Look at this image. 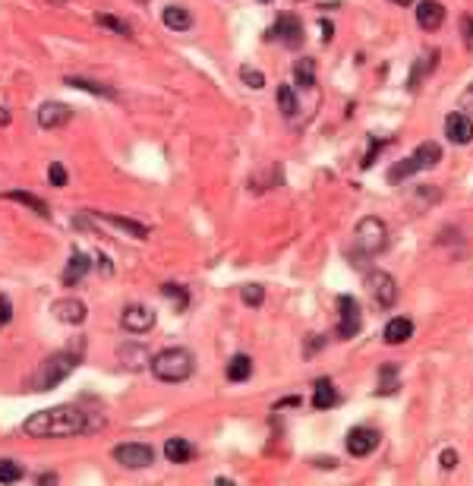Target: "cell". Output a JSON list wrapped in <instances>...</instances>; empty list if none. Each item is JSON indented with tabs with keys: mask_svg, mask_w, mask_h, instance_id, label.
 <instances>
[{
	"mask_svg": "<svg viewBox=\"0 0 473 486\" xmlns=\"http://www.w3.org/2000/svg\"><path fill=\"white\" fill-rule=\"evenodd\" d=\"M98 423L89 420L85 410H79L76 404H57V408H47L32 414L29 420L23 423V429L32 439H60V436H83L92 433Z\"/></svg>",
	"mask_w": 473,
	"mask_h": 486,
	"instance_id": "cell-1",
	"label": "cell"
},
{
	"mask_svg": "<svg viewBox=\"0 0 473 486\" xmlns=\"http://www.w3.org/2000/svg\"><path fill=\"white\" fill-rule=\"evenodd\" d=\"M152 373L158 376L161 382H186L193 376L196 363H193V354L186 348H164L148 360Z\"/></svg>",
	"mask_w": 473,
	"mask_h": 486,
	"instance_id": "cell-2",
	"label": "cell"
},
{
	"mask_svg": "<svg viewBox=\"0 0 473 486\" xmlns=\"http://www.w3.org/2000/svg\"><path fill=\"white\" fill-rule=\"evenodd\" d=\"M76 367H79V354H70V350L51 354L47 360H42V367L32 376V391H47V389L60 386Z\"/></svg>",
	"mask_w": 473,
	"mask_h": 486,
	"instance_id": "cell-3",
	"label": "cell"
},
{
	"mask_svg": "<svg viewBox=\"0 0 473 486\" xmlns=\"http://www.w3.org/2000/svg\"><path fill=\"white\" fill-rule=\"evenodd\" d=\"M388 247V225L376 215L360 218V225L354 227V249L360 256H376Z\"/></svg>",
	"mask_w": 473,
	"mask_h": 486,
	"instance_id": "cell-4",
	"label": "cell"
},
{
	"mask_svg": "<svg viewBox=\"0 0 473 486\" xmlns=\"http://www.w3.org/2000/svg\"><path fill=\"white\" fill-rule=\"evenodd\" d=\"M438 161H442V146H438V143H420V146H417V152L410 155L407 161H401V165L391 167L388 177H391V180L410 177V174H417V171H426V167H436Z\"/></svg>",
	"mask_w": 473,
	"mask_h": 486,
	"instance_id": "cell-5",
	"label": "cell"
},
{
	"mask_svg": "<svg viewBox=\"0 0 473 486\" xmlns=\"http://www.w3.org/2000/svg\"><path fill=\"white\" fill-rule=\"evenodd\" d=\"M114 461L126 470H145L155 464V449L145 442H124L114 449Z\"/></svg>",
	"mask_w": 473,
	"mask_h": 486,
	"instance_id": "cell-6",
	"label": "cell"
},
{
	"mask_svg": "<svg viewBox=\"0 0 473 486\" xmlns=\"http://www.w3.org/2000/svg\"><path fill=\"white\" fill-rule=\"evenodd\" d=\"M363 288H366V294L373 297L382 309L395 307L397 300V285L395 278H391L388 272H382V268H373V272H366V278H363Z\"/></svg>",
	"mask_w": 473,
	"mask_h": 486,
	"instance_id": "cell-7",
	"label": "cell"
},
{
	"mask_svg": "<svg viewBox=\"0 0 473 486\" xmlns=\"http://www.w3.org/2000/svg\"><path fill=\"white\" fill-rule=\"evenodd\" d=\"M155 322H158V316H155V309L145 307V303H130V307H124V313H120V326L130 335L152 332Z\"/></svg>",
	"mask_w": 473,
	"mask_h": 486,
	"instance_id": "cell-8",
	"label": "cell"
},
{
	"mask_svg": "<svg viewBox=\"0 0 473 486\" xmlns=\"http://www.w3.org/2000/svg\"><path fill=\"white\" fill-rule=\"evenodd\" d=\"M337 309H341V322H337V338H354L357 332H360L363 326V313H360V303L354 300V297L341 294L337 297Z\"/></svg>",
	"mask_w": 473,
	"mask_h": 486,
	"instance_id": "cell-9",
	"label": "cell"
},
{
	"mask_svg": "<svg viewBox=\"0 0 473 486\" xmlns=\"http://www.w3.org/2000/svg\"><path fill=\"white\" fill-rule=\"evenodd\" d=\"M268 35L278 38L284 48L297 51L303 45V23L297 16H290V13H284V16H278V23L272 25V32H268Z\"/></svg>",
	"mask_w": 473,
	"mask_h": 486,
	"instance_id": "cell-10",
	"label": "cell"
},
{
	"mask_svg": "<svg viewBox=\"0 0 473 486\" xmlns=\"http://www.w3.org/2000/svg\"><path fill=\"white\" fill-rule=\"evenodd\" d=\"M73 120V107L64 105V101H44L42 107H38V126L42 130H60V126H66Z\"/></svg>",
	"mask_w": 473,
	"mask_h": 486,
	"instance_id": "cell-11",
	"label": "cell"
},
{
	"mask_svg": "<svg viewBox=\"0 0 473 486\" xmlns=\"http://www.w3.org/2000/svg\"><path fill=\"white\" fill-rule=\"evenodd\" d=\"M378 436L376 429H369V427H354L347 433V451L354 458H366V455H373V451L378 449Z\"/></svg>",
	"mask_w": 473,
	"mask_h": 486,
	"instance_id": "cell-12",
	"label": "cell"
},
{
	"mask_svg": "<svg viewBox=\"0 0 473 486\" xmlns=\"http://www.w3.org/2000/svg\"><path fill=\"white\" fill-rule=\"evenodd\" d=\"M445 136L455 146H467L473 143V117H467L464 111H455L445 117Z\"/></svg>",
	"mask_w": 473,
	"mask_h": 486,
	"instance_id": "cell-13",
	"label": "cell"
},
{
	"mask_svg": "<svg viewBox=\"0 0 473 486\" xmlns=\"http://www.w3.org/2000/svg\"><path fill=\"white\" fill-rule=\"evenodd\" d=\"M51 313L57 316L60 322H66V326H83L89 309H85V303L76 300V297H64V300H54Z\"/></svg>",
	"mask_w": 473,
	"mask_h": 486,
	"instance_id": "cell-14",
	"label": "cell"
},
{
	"mask_svg": "<svg viewBox=\"0 0 473 486\" xmlns=\"http://www.w3.org/2000/svg\"><path fill=\"white\" fill-rule=\"evenodd\" d=\"M417 23H420L423 32L442 29V23H445V6L438 4V0H420V4H417Z\"/></svg>",
	"mask_w": 473,
	"mask_h": 486,
	"instance_id": "cell-15",
	"label": "cell"
},
{
	"mask_svg": "<svg viewBox=\"0 0 473 486\" xmlns=\"http://www.w3.org/2000/svg\"><path fill=\"white\" fill-rule=\"evenodd\" d=\"M89 268H92L89 256H85V253H73L70 262H66V268H64V285H66V288L79 285V281H83L85 275H89Z\"/></svg>",
	"mask_w": 473,
	"mask_h": 486,
	"instance_id": "cell-16",
	"label": "cell"
},
{
	"mask_svg": "<svg viewBox=\"0 0 473 486\" xmlns=\"http://www.w3.org/2000/svg\"><path fill=\"white\" fill-rule=\"evenodd\" d=\"M104 225H114V227H120L124 234H130V237H136V240H148L152 237V231H148L145 225H139V221H133V218H120V215H98Z\"/></svg>",
	"mask_w": 473,
	"mask_h": 486,
	"instance_id": "cell-17",
	"label": "cell"
},
{
	"mask_svg": "<svg viewBox=\"0 0 473 486\" xmlns=\"http://www.w3.org/2000/svg\"><path fill=\"white\" fill-rule=\"evenodd\" d=\"M161 23H164L171 32L193 29V16H189L186 6H164V13H161Z\"/></svg>",
	"mask_w": 473,
	"mask_h": 486,
	"instance_id": "cell-18",
	"label": "cell"
},
{
	"mask_svg": "<svg viewBox=\"0 0 473 486\" xmlns=\"http://www.w3.org/2000/svg\"><path fill=\"white\" fill-rule=\"evenodd\" d=\"M436 66H438V51L423 54V57L417 60V66H414V73H410V79H407V89L417 92V89H420V83H423V76H429V73L436 70Z\"/></svg>",
	"mask_w": 473,
	"mask_h": 486,
	"instance_id": "cell-19",
	"label": "cell"
},
{
	"mask_svg": "<svg viewBox=\"0 0 473 486\" xmlns=\"http://www.w3.org/2000/svg\"><path fill=\"white\" fill-rule=\"evenodd\" d=\"M410 335H414V322L404 319V316H395V319L385 326V344H404V341H410Z\"/></svg>",
	"mask_w": 473,
	"mask_h": 486,
	"instance_id": "cell-20",
	"label": "cell"
},
{
	"mask_svg": "<svg viewBox=\"0 0 473 486\" xmlns=\"http://www.w3.org/2000/svg\"><path fill=\"white\" fill-rule=\"evenodd\" d=\"M193 455H196V449L186 442V439L174 436V439H167V442H164V458L171 464H186Z\"/></svg>",
	"mask_w": 473,
	"mask_h": 486,
	"instance_id": "cell-21",
	"label": "cell"
},
{
	"mask_svg": "<svg viewBox=\"0 0 473 486\" xmlns=\"http://www.w3.org/2000/svg\"><path fill=\"white\" fill-rule=\"evenodd\" d=\"M64 83L70 85V89H76V92H89V95H98V98H111V101H117V92L107 89V85H101V83H92V79H83V76H66Z\"/></svg>",
	"mask_w": 473,
	"mask_h": 486,
	"instance_id": "cell-22",
	"label": "cell"
},
{
	"mask_svg": "<svg viewBox=\"0 0 473 486\" xmlns=\"http://www.w3.org/2000/svg\"><path fill=\"white\" fill-rule=\"evenodd\" d=\"M249 376H253V357L234 354L231 363H227V379H231V382H246Z\"/></svg>",
	"mask_w": 473,
	"mask_h": 486,
	"instance_id": "cell-23",
	"label": "cell"
},
{
	"mask_svg": "<svg viewBox=\"0 0 473 486\" xmlns=\"http://www.w3.org/2000/svg\"><path fill=\"white\" fill-rule=\"evenodd\" d=\"M4 199H13V202H23V206H29L35 215H42V218H47L51 215V208L44 206V199H38V196H32V193H25V190H10V193H4Z\"/></svg>",
	"mask_w": 473,
	"mask_h": 486,
	"instance_id": "cell-24",
	"label": "cell"
},
{
	"mask_svg": "<svg viewBox=\"0 0 473 486\" xmlns=\"http://www.w3.org/2000/svg\"><path fill=\"white\" fill-rule=\"evenodd\" d=\"M335 401H337V391H335V386H331V379H319V382H316V391H313V408L325 410V408H331Z\"/></svg>",
	"mask_w": 473,
	"mask_h": 486,
	"instance_id": "cell-25",
	"label": "cell"
},
{
	"mask_svg": "<svg viewBox=\"0 0 473 486\" xmlns=\"http://www.w3.org/2000/svg\"><path fill=\"white\" fill-rule=\"evenodd\" d=\"M95 23H98L101 29H111L114 35L133 38V29H130V23H126V19H117V16H114V13H98V16H95Z\"/></svg>",
	"mask_w": 473,
	"mask_h": 486,
	"instance_id": "cell-26",
	"label": "cell"
},
{
	"mask_svg": "<svg viewBox=\"0 0 473 486\" xmlns=\"http://www.w3.org/2000/svg\"><path fill=\"white\" fill-rule=\"evenodd\" d=\"M294 76H297V85H303V89H313V85H316V64L309 57L297 60Z\"/></svg>",
	"mask_w": 473,
	"mask_h": 486,
	"instance_id": "cell-27",
	"label": "cell"
},
{
	"mask_svg": "<svg viewBox=\"0 0 473 486\" xmlns=\"http://www.w3.org/2000/svg\"><path fill=\"white\" fill-rule=\"evenodd\" d=\"M161 294L167 297V300L177 307V313H184V309L189 307V294L184 285H174V281H167V285H161Z\"/></svg>",
	"mask_w": 473,
	"mask_h": 486,
	"instance_id": "cell-28",
	"label": "cell"
},
{
	"mask_svg": "<svg viewBox=\"0 0 473 486\" xmlns=\"http://www.w3.org/2000/svg\"><path fill=\"white\" fill-rule=\"evenodd\" d=\"M378 395H395L397 391V367L395 363H385L382 373H378Z\"/></svg>",
	"mask_w": 473,
	"mask_h": 486,
	"instance_id": "cell-29",
	"label": "cell"
},
{
	"mask_svg": "<svg viewBox=\"0 0 473 486\" xmlns=\"http://www.w3.org/2000/svg\"><path fill=\"white\" fill-rule=\"evenodd\" d=\"M120 360H124V367H130V369H142L152 357H148L145 348H120Z\"/></svg>",
	"mask_w": 473,
	"mask_h": 486,
	"instance_id": "cell-30",
	"label": "cell"
},
{
	"mask_svg": "<svg viewBox=\"0 0 473 486\" xmlns=\"http://www.w3.org/2000/svg\"><path fill=\"white\" fill-rule=\"evenodd\" d=\"M275 101H278V111L284 114V117H294L300 107H297V95L290 85H278V95H275Z\"/></svg>",
	"mask_w": 473,
	"mask_h": 486,
	"instance_id": "cell-31",
	"label": "cell"
},
{
	"mask_svg": "<svg viewBox=\"0 0 473 486\" xmlns=\"http://www.w3.org/2000/svg\"><path fill=\"white\" fill-rule=\"evenodd\" d=\"M240 297L246 307H262V300H265V291H262V285H243L240 288Z\"/></svg>",
	"mask_w": 473,
	"mask_h": 486,
	"instance_id": "cell-32",
	"label": "cell"
},
{
	"mask_svg": "<svg viewBox=\"0 0 473 486\" xmlns=\"http://www.w3.org/2000/svg\"><path fill=\"white\" fill-rule=\"evenodd\" d=\"M23 480V468L16 461H0V483H16Z\"/></svg>",
	"mask_w": 473,
	"mask_h": 486,
	"instance_id": "cell-33",
	"label": "cell"
},
{
	"mask_svg": "<svg viewBox=\"0 0 473 486\" xmlns=\"http://www.w3.org/2000/svg\"><path fill=\"white\" fill-rule=\"evenodd\" d=\"M240 79L249 85V89H262V85H265L262 70H253V66H240Z\"/></svg>",
	"mask_w": 473,
	"mask_h": 486,
	"instance_id": "cell-34",
	"label": "cell"
},
{
	"mask_svg": "<svg viewBox=\"0 0 473 486\" xmlns=\"http://www.w3.org/2000/svg\"><path fill=\"white\" fill-rule=\"evenodd\" d=\"M47 180H51V186H66V171L60 161H51V167H47Z\"/></svg>",
	"mask_w": 473,
	"mask_h": 486,
	"instance_id": "cell-35",
	"label": "cell"
},
{
	"mask_svg": "<svg viewBox=\"0 0 473 486\" xmlns=\"http://www.w3.org/2000/svg\"><path fill=\"white\" fill-rule=\"evenodd\" d=\"M461 35H464V48L473 54V16L470 13H464L461 16Z\"/></svg>",
	"mask_w": 473,
	"mask_h": 486,
	"instance_id": "cell-36",
	"label": "cell"
},
{
	"mask_svg": "<svg viewBox=\"0 0 473 486\" xmlns=\"http://www.w3.org/2000/svg\"><path fill=\"white\" fill-rule=\"evenodd\" d=\"M10 319H13V303L6 294H0V328H4Z\"/></svg>",
	"mask_w": 473,
	"mask_h": 486,
	"instance_id": "cell-37",
	"label": "cell"
},
{
	"mask_svg": "<svg viewBox=\"0 0 473 486\" xmlns=\"http://www.w3.org/2000/svg\"><path fill=\"white\" fill-rule=\"evenodd\" d=\"M438 461H442V470H455V464H457V451H455V449H445Z\"/></svg>",
	"mask_w": 473,
	"mask_h": 486,
	"instance_id": "cell-38",
	"label": "cell"
},
{
	"mask_svg": "<svg viewBox=\"0 0 473 486\" xmlns=\"http://www.w3.org/2000/svg\"><path fill=\"white\" fill-rule=\"evenodd\" d=\"M461 111H467V117L473 114V85H470V89L461 95Z\"/></svg>",
	"mask_w": 473,
	"mask_h": 486,
	"instance_id": "cell-39",
	"label": "cell"
},
{
	"mask_svg": "<svg viewBox=\"0 0 473 486\" xmlns=\"http://www.w3.org/2000/svg\"><path fill=\"white\" fill-rule=\"evenodd\" d=\"M95 262H98V268H101V272H104V275H114V266H111V259H107V256H95Z\"/></svg>",
	"mask_w": 473,
	"mask_h": 486,
	"instance_id": "cell-40",
	"label": "cell"
},
{
	"mask_svg": "<svg viewBox=\"0 0 473 486\" xmlns=\"http://www.w3.org/2000/svg\"><path fill=\"white\" fill-rule=\"evenodd\" d=\"M331 38H335V25L328 19H322V42H331Z\"/></svg>",
	"mask_w": 473,
	"mask_h": 486,
	"instance_id": "cell-41",
	"label": "cell"
},
{
	"mask_svg": "<svg viewBox=\"0 0 473 486\" xmlns=\"http://www.w3.org/2000/svg\"><path fill=\"white\" fill-rule=\"evenodd\" d=\"M10 111H6V107H0V126H6V124H10Z\"/></svg>",
	"mask_w": 473,
	"mask_h": 486,
	"instance_id": "cell-42",
	"label": "cell"
},
{
	"mask_svg": "<svg viewBox=\"0 0 473 486\" xmlns=\"http://www.w3.org/2000/svg\"><path fill=\"white\" fill-rule=\"evenodd\" d=\"M38 483H57V474H42L38 477Z\"/></svg>",
	"mask_w": 473,
	"mask_h": 486,
	"instance_id": "cell-43",
	"label": "cell"
},
{
	"mask_svg": "<svg viewBox=\"0 0 473 486\" xmlns=\"http://www.w3.org/2000/svg\"><path fill=\"white\" fill-rule=\"evenodd\" d=\"M391 4H397V6H407V4H414V0H391Z\"/></svg>",
	"mask_w": 473,
	"mask_h": 486,
	"instance_id": "cell-44",
	"label": "cell"
},
{
	"mask_svg": "<svg viewBox=\"0 0 473 486\" xmlns=\"http://www.w3.org/2000/svg\"><path fill=\"white\" fill-rule=\"evenodd\" d=\"M51 4H64V0H51Z\"/></svg>",
	"mask_w": 473,
	"mask_h": 486,
	"instance_id": "cell-45",
	"label": "cell"
},
{
	"mask_svg": "<svg viewBox=\"0 0 473 486\" xmlns=\"http://www.w3.org/2000/svg\"><path fill=\"white\" fill-rule=\"evenodd\" d=\"M262 4H272V0H262Z\"/></svg>",
	"mask_w": 473,
	"mask_h": 486,
	"instance_id": "cell-46",
	"label": "cell"
}]
</instances>
